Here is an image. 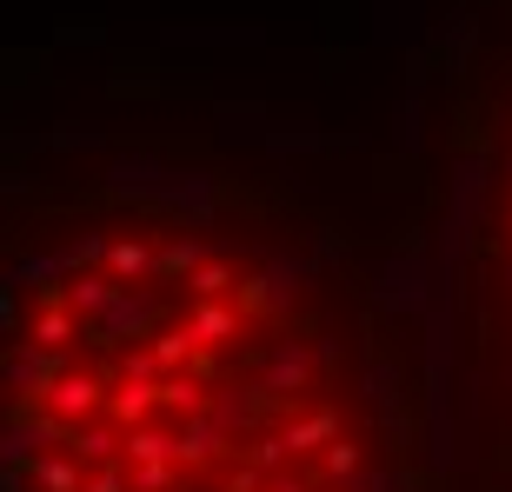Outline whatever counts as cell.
<instances>
[{
  "label": "cell",
  "mask_w": 512,
  "mask_h": 492,
  "mask_svg": "<svg viewBox=\"0 0 512 492\" xmlns=\"http://www.w3.org/2000/svg\"><path fill=\"white\" fill-rule=\"evenodd\" d=\"M413 300L446 466L512 492V0H446L426 60Z\"/></svg>",
  "instance_id": "obj_2"
},
{
  "label": "cell",
  "mask_w": 512,
  "mask_h": 492,
  "mask_svg": "<svg viewBox=\"0 0 512 492\" xmlns=\"http://www.w3.org/2000/svg\"><path fill=\"white\" fill-rule=\"evenodd\" d=\"M7 492H453L413 266L293 147L140 100L7 140Z\"/></svg>",
  "instance_id": "obj_1"
}]
</instances>
